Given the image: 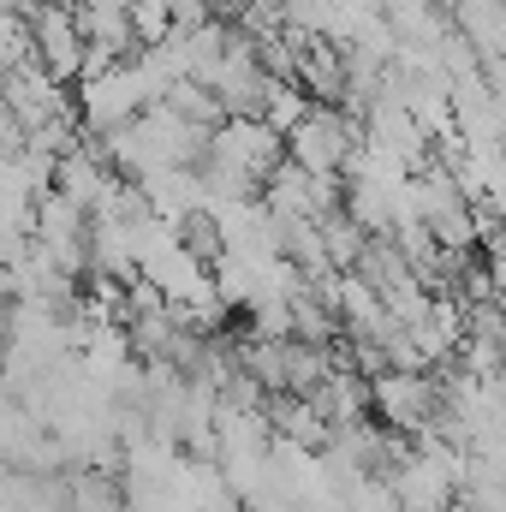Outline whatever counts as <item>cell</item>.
Here are the masks:
<instances>
[{
	"label": "cell",
	"mask_w": 506,
	"mask_h": 512,
	"mask_svg": "<svg viewBox=\"0 0 506 512\" xmlns=\"http://www.w3.org/2000/svg\"><path fill=\"white\" fill-rule=\"evenodd\" d=\"M0 328H6V304H0Z\"/></svg>",
	"instance_id": "cell-1"
}]
</instances>
